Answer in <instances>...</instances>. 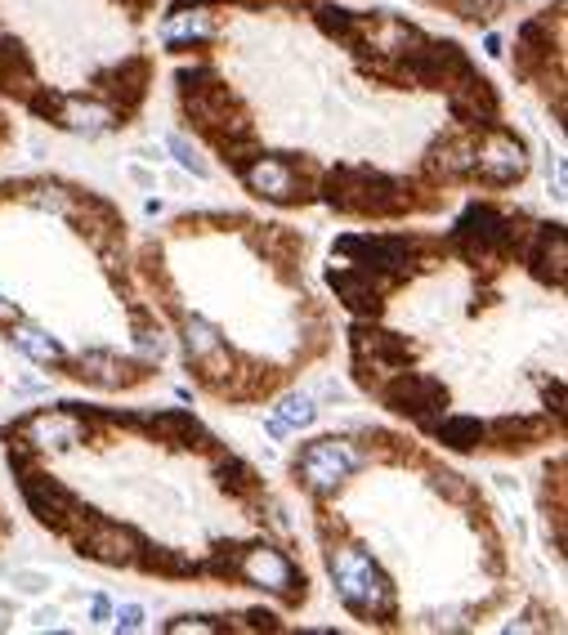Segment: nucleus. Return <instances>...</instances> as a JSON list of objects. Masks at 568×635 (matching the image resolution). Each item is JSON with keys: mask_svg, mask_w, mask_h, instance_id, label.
<instances>
[{"mask_svg": "<svg viewBox=\"0 0 568 635\" xmlns=\"http://www.w3.org/2000/svg\"><path fill=\"white\" fill-rule=\"evenodd\" d=\"M157 54L175 131L278 216L438 220L537 170L493 67L394 6L166 0Z\"/></svg>", "mask_w": 568, "mask_h": 635, "instance_id": "1", "label": "nucleus"}, {"mask_svg": "<svg viewBox=\"0 0 568 635\" xmlns=\"http://www.w3.org/2000/svg\"><path fill=\"white\" fill-rule=\"evenodd\" d=\"M345 376L452 461L519 466L568 439V225L475 192L438 220L354 225L313 260Z\"/></svg>", "mask_w": 568, "mask_h": 635, "instance_id": "2", "label": "nucleus"}, {"mask_svg": "<svg viewBox=\"0 0 568 635\" xmlns=\"http://www.w3.org/2000/svg\"><path fill=\"white\" fill-rule=\"evenodd\" d=\"M23 514L72 560L153 586L313 604V560L282 488L179 403L63 394L0 426Z\"/></svg>", "mask_w": 568, "mask_h": 635, "instance_id": "3", "label": "nucleus"}, {"mask_svg": "<svg viewBox=\"0 0 568 635\" xmlns=\"http://www.w3.org/2000/svg\"><path fill=\"white\" fill-rule=\"evenodd\" d=\"M287 492L335 608L372 635H475L519 613L528 577L484 479L394 420L291 444Z\"/></svg>", "mask_w": 568, "mask_h": 635, "instance_id": "4", "label": "nucleus"}, {"mask_svg": "<svg viewBox=\"0 0 568 635\" xmlns=\"http://www.w3.org/2000/svg\"><path fill=\"white\" fill-rule=\"evenodd\" d=\"M135 278L184 385L224 412H265L340 350L313 233L260 206H193L135 233Z\"/></svg>", "mask_w": 568, "mask_h": 635, "instance_id": "5", "label": "nucleus"}, {"mask_svg": "<svg viewBox=\"0 0 568 635\" xmlns=\"http://www.w3.org/2000/svg\"><path fill=\"white\" fill-rule=\"evenodd\" d=\"M0 350L72 394L140 398L171 336L135 278L126 206L63 170L0 175Z\"/></svg>", "mask_w": 568, "mask_h": 635, "instance_id": "6", "label": "nucleus"}, {"mask_svg": "<svg viewBox=\"0 0 568 635\" xmlns=\"http://www.w3.org/2000/svg\"><path fill=\"white\" fill-rule=\"evenodd\" d=\"M166 0H0V103L63 139L131 135L162 81Z\"/></svg>", "mask_w": 568, "mask_h": 635, "instance_id": "7", "label": "nucleus"}, {"mask_svg": "<svg viewBox=\"0 0 568 635\" xmlns=\"http://www.w3.org/2000/svg\"><path fill=\"white\" fill-rule=\"evenodd\" d=\"M506 72L564 144L568 126V0H541L510 23Z\"/></svg>", "mask_w": 568, "mask_h": 635, "instance_id": "8", "label": "nucleus"}, {"mask_svg": "<svg viewBox=\"0 0 568 635\" xmlns=\"http://www.w3.org/2000/svg\"><path fill=\"white\" fill-rule=\"evenodd\" d=\"M564 492H568V457L564 444L541 452V470H537V519H541V538H546V555L555 560V569L564 573Z\"/></svg>", "mask_w": 568, "mask_h": 635, "instance_id": "9", "label": "nucleus"}, {"mask_svg": "<svg viewBox=\"0 0 568 635\" xmlns=\"http://www.w3.org/2000/svg\"><path fill=\"white\" fill-rule=\"evenodd\" d=\"M425 14H438L443 23L462 28V32H497L506 23H515L519 14H528L541 0H416Z\"/></svg>", "mask_w": 568, "mask_h": 635, "instance_id": "10", "label": "nucleus"}, {"mask_svg": "<svg viewBox=\"0 0 568 635\" xmlns=\"http://www.w3.org/2000/svg\"><path fill=\"white\" fill-rule=\"evenodd\" d=\"M162 631H291L287 613L273 604L247 608V613H175L162 622Z\"/></svg>", "mask_w": 568, "mask_h": 635, "instance_id": "11", "label": "nucleus"}, {"mask_svg": "<svg viewBox=\"0 0 568 635\" xmlns=\"http://www.w3.org/2000/svg\"><path fill=\"white\" fill-rule=\"evenodd\" d=\"M14 538H19V514H14V506L6 501V492H0V555L14 546Z\"/></svg>", "mask_w": 568, "mask_h": 635, "instance_id": "12", "label": "nucleus"}, {"mask_svg": "<svg viewBox=\"0 0 568 635\" xmlns=\"http://www.w3.org/2000/svg\"><path fill=\"white\" fill-rule=\"evenodd\" d=\"M14 144H19V117L6 108V103H0V157H6Z\"/></svg>", "mask_w": 568, "mask_h": 635, "instance_id": "13", "label": "nucleus"}]
</instances>
